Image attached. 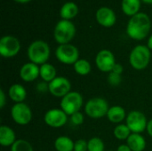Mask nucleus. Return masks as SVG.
I'll return each mask as SVG.
<instances>
[{
    "label": "nucleus",
    "mask_w": 152,
    "mask_h": 151,
    "mask_svg": "<svg viewBox=\"0 0 152 151\" xmlns=\"http://www.w3.org/2000/svg\"><path fill=\"white\" fill-rule=\"evenodd\" d=\"M6 103V97H5V93L4 92L3 89L0 90V109H3Z\"/></svg>",
    "instance_id": "31"
},
{
    "label": "nucleus",
    "mask_w": 152,
    "mask_h": 151,
    "mask_svg": "<svg viewBox=\"0 0 152 151\" xmlns=\"http://www.w3.org/2000/svg\"><path fill=\"white\" fill-rule=\"evenodd\" d=\"M76 35V27L70 20H61L53 30V37L59 44H69Z\"/></svg>",
    "instance_id": "3"
},
{
    "label": "nucleus",
    "mask_w": 152,
    "mask_h": 151,
    "mask_svg": "<svg viewBox=\"0 0 152 151\" xmlns=\"http://www.w3.org/2000/svg\"><path fill=\"white\" fill-rule=\"evenodd\" d=\"M92 67L88 61L85 59H79L74 64V70L77 74L80 76H86L91 72Z\"/></svg>",
    "instance_id": "24"
},
{
    "label": "nucleus",
    "mask_w": 152,
    "mask_h": 151,
    "mask_svg": "<svg viewBox=\"0 0 152 151\" xmlns=\"http://www.w3.org/2000/svg\"><path fill=\"white\" fill-rule=\"evenodd\" d=\"M75 142L68 136H60L54 142V148L57 151H74Z\"/></svg>",
    "instance_id": "22"
},
{
    "label": "nucleus",
    "mask_w": 152,
    "mask_h": 151,
    "mask_svg": "<svg viewBox=\"0 0 152 151\" xmlns=\"http://www.w3.org/2000/svg\"><path fill=\"white\" fill-rule=\"evenodd\" d=\"M105 146L102 139L94 137L88 141V151H104Z\"/></svg>",
    "instance_id": "27"
},
{
    "label": "nucleus",
    "mask_w": 152,
    "mask_h": 151,
    "mask_svg": "<svg viewBox=\"0 0 152 151\" xmlns=\"http://www.w3.org/2000/svg\"><path fill=\"white\" fill-rule=\"evenodd\" d=\"M126 125L128 126L132 133H141L146 130L148 121L142 112L133 110L127 115Z\"/></svg>",
    "instance_id": "8"
},
{
    "label": "nucleus",
    "mask_w": 152,
    "mask_h": 151,
    "mask_svg": "<svg viewBox=\"0 0 152 151\" xmlns=\"http://www.w3.org/2000/svg\"><path fill=\"white\" fill-rule=\"evenodd\" d=\"M61 109L68 115L72 116L78 112L83 106V97L78 92H70L63 98L60 103Z\"/></svg>",
    "instance_id": "6"
},
{
    "label": "nucleus",
    "mask_w": 152,
    "mask_h": 151,
    "mask_svg": "<svg viewBox=\"0 0 152 151\" xmlns=\"http://www.w3.org/2000/svg\"><path fill=\"white\" fill-rule=\"evenodd\" d=\"M11 117L17 125H26L32 119V111L24 102L15 103L11 109Z\"/></svg>",
    "instance_id": "9"
},
{
    "label": "nucleus",
    "mask_w": 152,
    "mask_h": 151,
    "mask_svg": "<svg viewBox=\"0 0 152 151\" xmlns=\"http://www.w3.org/2000/svg\"><path fill=\"white\" fill-rule=\"evenodd\" d=\"M126 144L132 151H143L146 148V141L140 133H131Z\"/></svg>",
    "instance_id": "18"
},
{
    "label": "nucleus",
    "mask_w": 152,
    "mask_h": 151,
    "mask_svg": "<svg viewBox=\"0 0 152 151\" xmlns=\"http://www.w3.org/2000/svg\"><path fill=\"white\" fill-rule=\"evenodd\" d=\"M56 69L53 65L46 62L40 66V77L45 82H52L56 77Z\"/></svg>",
    "instance_id": "23"
},
{
    "label": "nucleus",
    "mask_w": 152,
    "mask_h": 151,
    "mask_svg": "<svg viewBox=\"0 0 152 151\" xmlns=\"http://www.w3.org/2000/svg\"><path fill=\"white\" fill-rule=\"evenodd\" d=\"M40 76V68L33 63H25L20 70V77L25 82H33Z\"/></svg>",
    "instance_id": "15"
},
{
    "label": "nucleus",
    "mask_w": 152,
    "mask_h": 151,
    "mask_svg": "<svg viewBox=\"0 0 152 151\" xmlns=\"http://www.w3.org/2000/svg\"><path fill=\"white\" fill-rule=\"evenodd\" d=\"M110 109L109 104L107 101L101 97H96L90 99L85 107V112L86 114L94 119L102 118L105 116H107V113Z\"/></svg>",
    "instance_id": "5"
},
{
    "label": "nucleus",
    "mask_w": 152,
    "mask_h": 151,
    "mask_svg": "<svg viewBox=\"0 0 152 151\" xmlns=\"http://www.w3.org/2000/svg\"><path fill=\"white\" fill-rule=\"evenodd\" d=\"M48 90L54 97L63 98L71 92V83L64 77H56L48 84Z\"/></svg>",
    "instance_id": "11"
},
{
    "label": "nucleus",
    "mask_w": 152,
    "mask_h": 151,
    "mask_svg": "<svg viewBox=\"0 0 152 151\" xmlns=\"http://www.w3.org/2000/svg\"><path fill=\"white\" fill-rule=\"evenodd\" d=\"M108 81L110 85H111L112 86H118L122 81L121 75L116 74L114 72H110L109 77H108Z\"/></svg>",
    "instance_id": "28"
},
{
    "label": "nucleus",
    "mask_w": 152,
    "mask_h": 151,
    "mask_svg": "<svg viewBox=\"0 0 152 151\" xmlns=\"http://www.w3.org/2000/svg\"><path fill=\"white\" fill-rule=\"evenodd\" d=\"M16 135L14 131L7 126L1 125L0 126V144L3 147L12 146L16 142Z\"/></svg>",
    "instance_id": "16"
},
{
    "label": "nucleus",
    "mask_w": 152,
    "mask_h": 151,
    "mask_svg": "<svg viewBox=\"0 0 152 151\" xmlns=\"http://www.w3.org/2000/svg\"><path fill=\"white\" fill-rule=\"evenodd\" d=\"M151 51L146 45H136L131 52L129 56V61L131 66L137 70L144 69L148 67L151 61Z\"/></svg>",
    "instance_id": "4"
},
{
    "label": "nucleus",
    "mask_w": 152,
    "mask_h": 151,
    "mask_svg": "<svg viewBox=\"0 0 152 151\" xmlns=\"http://www.w3.org/2000/svg\"><path fill=\"white\" fill-rule=\"evenodd\" d=\"M20 50V43L15 36H4L0 39V54L4 58H12Z\"/></svg>",
    "instance_id": "10"
},
{
    "label": "nucleus",
    "mask_w": 152,
    "mask_h": 151,
    "mask_svg": "<svg viewBox=\"0 0 152 151\" xmlns=\"http://www.w3.org/2000/svg\"><path fill=\"white\" fill-rule=\"evenodd\" d=\"M44 119L48 126L53 128H59L67 123L68 115L61 109H53L45 113Z\"/></svg>",
    "instance_id": "13"
},
{
    "label": "nucleus",
    "mask_w": 152,
    "mask_h": 151,
    "mask_svg": "<svg viewBox=\"0 0 152 151\" xmlns=\"http://www.w3.org/2000/svg\"><path fill=\"white\" fill-rule=\"evenodd\" d=\"M95 64L102 72H111L116 65V59L111 51L103 49L97 53Z\"/></svg>",
    "instance_id": "12"
},
{
    "label": "nucleus",
    "mask_w": 152,
    "mask_h": 151,
    "mask_svg": "<svg viewBox=\"0 0 152 151\" xmlns=\"http://www.w3.org/2000/svg\"><path fill=\"white\" fill-rule=\"evenodd\" d=\"M55 56L63 64L74 65L79 60V51L71 44H60L55 51Z\"/></svg>",
    "instance_id": "7"
},
{
    "label": "nucleus",
    "mask_w": 152,
    "mask_h": 151,
    "mask_svg": "<svg viewBox=\"0 0 152 151\" xmlns=\"http://www.w3.org/2000/svg\"><path fill=\"white\" fill-rule=\"evenodd\" d=\"M13 1H15L17 3H20V4H25V3H28L31 0H13Z\"/></svg>",
    "instance_id": "36"
},
{
    "label": "nucleus",
    "mask_w": 152,
    "mask_h": 151,
    "mask_svg": "<svg viewBox=\"0 0 152 151\" xmlns=\"http://www.w3.org/2000/svg\"><path fill=\"white\" fill-rule=\"evenodd\" d=\"M142 1L144 2V3H146V4H152V0H142Z\"/></svg>",
    "instance_id": "37"
},
{
    "label": "nucleus",
    "mask_w": 152,
    "mask_h": 151,
    "mask_svg": "<svg viewBox=\"0 0 152 151\" xmlns=\"http://www.w3.org/2000/svg\"><path fill=\"white\" fill-rule=\"evenodd\" d=\"M141 1L142 0H122V11L126 15L133 17L139 12L141 8Z\"/></svg>",
    "instance_id": "21"
},
{
    "label": "nucleus",
    "mask_w": 152,
    "mask_h": 151,
    "mask_svg": "<svg viewBox=\"0 0 152 151\" xmlns=\"http://www.w3.org/2000/svg\"><path fill=\"white\" fill-rule=\"evenodd\" d=\"M151 21L148 14L138 12L131 17L126 26L127 35L134 40H142L150 33Z\"/></svg>",
    "instance_id": "1"
},
{
    "label": "nucleus",
    "mask_w": 152,
    "mask_h": 151,
    "mask_svg": "<svg viewBox=\"0 0 152 151\" xmlns=\"http://www.w3.org/2000/svg\"><path fill=\"white\" fill-rule=\"evenodd\" d=\"M74 151H88V142L80 139L74 144Z\"/></svg>",
    "instance_id": "29"
},
{
    "label": "nucleus",
    "mask_w": 152,
    "mask_h": 151,
    "mask_svg": "<svg viewBox=\"0 0 152 151\" xmlns=\"http://www.w3.org/2000/svg\"><path fill=\"white\" fill-rule=\"evenodd\" d=\"M126 110L121 106H112L110 108L107 117L113 124H119L126 118Z\"/></svg>",
    "instance_id": "20"
},
{
    "label": "nucleus",
    "mask_w": 152,
    "mask_h": 151,
    "mask_svg": "<svg viewBox=\"0 0 152 151\" xmlns=\"http://www.w3.org/2000/svg\"><path fill=\"white\" fill-rule=\"evenodd\" d=\"M123 66L121 65V64H119V63H116V65L114 66V68H113V69H112V71L111 72H114V73H116V74H118V75H121L122 73H123Z\"/></svg>",
    "instance_id": "32"
},
{
    "label": "nucleus",
    "mask_w": 152,
    "mask_h": 151,
    "mask_svg": "<svg viewBox=\"0 0 152 151\" xmlns=\"http://www.w3.org/2000/svg\"><path fill=\"white\" fill-rule=\"evenodd\" d=\"M8 95L10 99L15 103L23 102V101L27 97L26 89L20 84H14L10 86L8 91Z\"/></svg>",
    "instance_id": "17"
},
{
    "label": "nucleus",
    "mask_w": 152,
    "mask_h": 151,
    "mask_svg": "<svg viewBox=\"0 0 152 151\" xmlns=\"http://www.w3.org/2000/svg\"><path fill=\"white\" fill-rule=\"evenodd\" d=\"M70 117H71V122L75 125H82L84 123V119H85L84 115L81 112H79V111L75 113V114H73Z\"/></svg>",
    "instance_id": "30"
},
{
    "label": "nucleus",
    "mask_w": 152,
    "mask_h": 151,
    "mask_svg": "<svg viewBox=\"0 0 152 151\" xmlns=\"http://www.w3.org/2000/svg\"><path fill=\"white\" fill-rule=\"evenodd\" d=\"M50 47L48 44L43 40H36L32 42L28 48V57L30 62L37 65H43L46 63L50 58Z\"/></svg>",
    "instance_id": "2"
},
{
    "label": "nucleus",
    "mask_w": 152,
    "mask_h": 151,
    "mask_svg": "<svg viewBox=\"0 0 152 151\" xmlns=\"http://www.w3.org/2000/svg\"><path fill=\"white\" fill-rule=\"evenodd\" d=\"M11 151H34L31 144L25 140H17L12 146Z\"/></svg>",
    "instance_id": "26"
},
{
    "label": "nucleus",
    "mask_w": 152,
    "mask_h": 151,
    "mask_svg": "<svg viewBox=\"0 0 152 151\" xmlns=\"http://www.w3.org/2000/svg\"><path fill=\"white\" fill-rule=\"evenodd\" d=\"M107 151H112V150H107Z\"/></svg>",
    "instance_id": "38"
},
{
    "label": "nucleus",
    "mask_w": 152,
    "mask_h": 151,
    "mask_svg": "<svg viewBox=\"0 0 152 151\" xmlns=\"http://www.w3.org/2000/svg\"><path fill=\"white\" fill-rule=\"evenodd\" d=\"M117 151H132V150H131V149L128 147V145H127V144H122V145H120V146L118 148Z\"/></svg>",
    "instance_id": "33"
},
{
    "label": "nucleus",
    "mask_w": 152,
    "mask_h": 151,
    "mask_svg": "<svg viewBox=\"0 0 152 151\" xmlns=\"http://www.w3.org/2000/svg\"><path fill=\"white\" fill-rule=\"evenodd\" d=\"M131 133L132 132L130 131L128 126L124 124L118 125L114 129V136L118 140H120V141L127 140L128 137L131 135Z\"/></svg>",
    "instance_id": "25"
},
{
    "label": "nucleus",
    "mask_w": 152,
    "mask_h": 151,
    "mask_svg": "<svg viewBox=\"0 0 152 151\" xmlns=\"http://www.w3.org/2000/svg\"><path fill=\"white\" fill-rule=\"evenodd\" d=\"M78 11V6L74 2H67L61 6L60 15L62 20H70L77 15Z\"/></svg>",
    "instance_id": "19"
},
{
    "label": "nucleus",
    "mask_w": 152,
    "mask_h": 151,
    "mask_svg": "<svg viewBox=\"0 0 152 151\" xmlns=\"http://www.w3.org/2000/svg\"><path fill=\"white\" fill-rule=\"evenodd\" d=\"M148 133L150 134V136L152 137V119H151L150 121H148V125H147V128H146Z\"/></svg>",
    "instance_id": "34"
},
{
    "label": "nucleus",
    "mask_w": 152,
    "mask_h": 151,
    "mask_svg": "<svg viewBox=\"0 0 152 151\" xmlns=\"http://www.w3.org/2000/svg\"><path fill=\"white\" fill-rule=\"evenodd\" d=\"M95 18L97 22L105 28H110L114 26L117 20L116 13L109 7H101L97 10Z\"/></svg>",
    "instance_id": "14"
},
{
    "label": "nucleus",
    "mask_w": 152,
    "mask_h": 151,
    "mask_svg": "<svg viewBox=\"0 0 152 151\" xmlns=\"http://www.w3.org/2000/svg\"><path fill=\"white\" fill-rule=\"evenodd\" d=\"M147 46L150 48V50H152V35L150 36V38H149V40H148V44H147Z\"/></svg>",
    "instance_id": "35"
}]
</instances>
